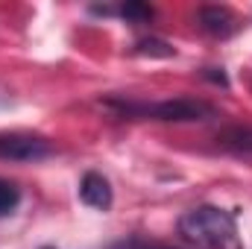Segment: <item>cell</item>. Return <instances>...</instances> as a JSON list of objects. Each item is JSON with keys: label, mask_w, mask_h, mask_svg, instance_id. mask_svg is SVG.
<instances>
[{"label": "cell", "mask_w": 252, "mask_h": 249, "mask_svg": "<svg viewBox=\"0 0 252 249\" xmlns=\"http://www.w3.org/2000/svg\"><path fill=\"white\" fill-rule=\"evenodd\" d=\"M18 202H21V187L0 176V217L12 214L18 208Z\"/></svg>", "instance_id": "7"}, {"label": "cell", "mask_w": 252, "mask_h": 249, "mask_svg": "<svg viewBox=\"0 0 252 249\" xmlns=\"http://www.w3.org/2000/svg\"><path fill=\"white\" fill-rule=\"evenodd\" d=\"M179 235L202 249H238L235 211L217 205H196L179 217Z\"/></svg>", "instance_id": "1"}, {"label": "cell", "mask_w": 252, "mask_h": 249, "mask_svg": "<svg viewBox=\"0 0 252 249\" xmlns=\"http://www.w3.org/2000/svg\"><path fill=\"white\" fill-rule=\"evenodd\" d=\"M196 24L202 32H208L214 38H229L238 30V18L226 6H202L196 12Z\"/></svg>", "instance_id": "5"}, {"label": "cell", "mask_w": 252, "mask_h": 249, "mask_svg": "<svg viewBox=\"0 0 252 249\" xmlns=\"http://www.w3.org/2000/svg\"><path fill=\"white\" fill-rule=\"evenodd\" d=\"M121 249H170V247H161V244H144V241H129Z\"/></svg>", "instance_id": "11"}, {"label": "cell", "mask_w": 252, "mask_h": 249, "mask_svg": "<svg viewBox=\"0 0 252 249\" xmlns=\"http://www.w3.org/2000/svg\"><path fill=\"white\" fill-rule=\"evenodd\" d=\"M135 53L138 56H153V59H170V56H176V50L164 38H141L135 44Z\"/></svg>", "instance_id": "6"}, {"label": "cell", "mask_w": 252, "mask_h": 249, "mask_svg": "<svg viewBox=\"0 0 252 249\" xmlns=\"http://www.w3.org/2000/svg\"><path fill=\"white\" fill-rule=\"evenodd\" d=\"M205 76H208L211 82H217V85H223V88L229 85V79H226V73H223V70H217V67H205Z\"/></svg>", "instance_id": "10"}, {"label": "cell", "mask_w": 252, "mask_h": 249, "mask_svg": "<svg viewBox=\"0 0 252 249\" xmlns=\"http://www.w3.org/2000/svg\"><path fill=\"white\" fill-rule=\"evenodd\" d=\"M124 115L135 118H153V121H167V124H193V121H214L220 112L205 103V100H190V97H176V100H161V103H121L118 106Z\"/></svg>", "instance_id": "2"}, {"label": "cell", "mask_w": 252, "mask_h": 249, "mask_svg": "<svg viewBox=\"0 0 252 249\" xmlns=\"http://www.w3.org/2000/svg\"><path fill=\"white\" fill-rule=\"evenodd\" d=\"M118 12H121V18L132 21V24H147V21H153V15H156V9H153L150 3H138V0L124 3Z\"/></svg>", "instance_id": "9"}, {"label": "cell", "mask_w": 252, "mask_h": 249, "mask_svg": "<svg viewBox=\"0 0 252 249\" xmlns=\"http://www.w3.org/2000/svg\"><path fill=\"white\" fill-rule=\"evenodd\" d=\"M79 199H82L85 205L97 208V211H109V208H112V199H115L112 182H109L103 173L88 170V173L82 176V182H79Z\"/></svg>", "instance_id": "4"}, {"label": "cell", "mask_w": 252, "mask_h": 249, "mask_svg": "<svg viewBox=\"0 0 252 249\" xmlns=\"http://www.w3.org/2000/svg\"><path fill=\"white\" fill-rule=\"evenodd\" d=\"M53 156V144L32 132H0V161H41Z\"/></svg>", "instance_id": "3"}, {"label": "cell", "mask_w": 252, "mask_h": 249, "mask_svg": "<svg viewBox=\"0 0 252 249\" xmlns=\"http://www.w3.org/2000/svg\"><path fill=\"white\" fill-rule=\"evenodd\" d=\"M217 141L223 147H232V150H241V153H252V129H229Z\"/></svg>", "instance_id": "8"}]
</instances>
